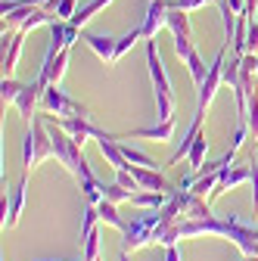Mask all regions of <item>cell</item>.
I'll list each match as a JSON object with an SVG mask.
<instances>
[{
    "mask_svg": "<svg viewBox=\"0 0 258 261\" xmlns=\"http://www.w3.org/2000/svg\"><path fill=\"white\" fill-rule=\"evenodd\" d=\"M146 69H149V78H152V90H156V118L159 121H168L174 118V87H171V78L165 72V65H162V56H159V44L156 38H146Z\"/></svg>",
    "mask_w": 258,
    "mask_h": 261,
    "instance_id": "obj_1",
    "label": "cell"
},
{
    "mask_svg": "<svg viewBox=\"0 0 258 261\" xmlns=\"http://www.w3.org/2000/svg\"><path fill=\"white\" fill-rule=\"evenodd\" d=\"M156 224H159V208L149 212V215L134 218V221L121 230V249H124V252H137V249L149 246V243H152V233H156Z\"/></svg>",
    "mask_w": 258,
    "mask_h": 261,
    "instance_id": "obj_2",
    "label": "cell"
},
{
    "mask_svg": "<svg viewBox=\"0 0 258 261\" xmlns=\"http://www.w3.org/2000/svg\"><path fill=\"white\" fill-rule=\"evenodd\" d=\"M41 109L47 115H59V118H69V115H90L87 106H81L78 100H72V96L62 90L59 84H50L41 96Z\"/></svg>",
    "mask_w": 258,
    "mask_h": 261,
    "instance_id": "obj_3",
    "label": "cell"
},
{
    "mask_svg": "<svg viewBox=\"0 0 258 261\" xmlns=\"http://www.w3.org/2000/svg\"><path fill=\"white\" fill-rule=\"evenodd\" d=\"M59 127L66 130V134H72V140H75L78 146H84L87 140H103V137H109L103 127H96V124L90 121V115H69V118H59Z\"/></svg>",
    "mask_w": 258,
    "mask_h": 261,
    "instance_id": "obj_4",
    "label": "cell"
},
{
    "mask_svg": "<svg viewBox=\"0 0 258 261\" xmlns=\"http://www.w3.org/2000/svg\"><path fill=\"white\" fill-rule=\"evenodd\" d=\"M174 137V118L168 121H156L146 127H134V130H124V134H115V140H156V143H168Z\"/></svg>",
    "mask_w": 258,
    "mask_h": 261,
    "instance_id": "obj_5",
    "label": "cell"
},
{
    "mask_svg": "<svg viewBox=\"0 0 258 261\" xmlns=\"http://www.w3.org/2000/svg\"><path fill=\"white\" fill-rule=\"evenodd\" d=\"M168 10H171V0H149V4H146V16L140 22L143 38H156L162 28H168Z\"/></svg>",
    "mask_w": 258,
    "mask_h": 261,
    "instance_id": "obj_6",
    "label": "cell"
},
{
    "mask_svg": "<svg viewBox=\"0 0 258 261\" xmlns=\"http://www.w3.org/2000/svg\"><path fill=\"white\" fill-rule=\"evenodd\" d=\"M44 90H47V84H44L41 78H35L31 84H25V87H22V93L16 96V103H13V106L19 109V115H22L25 121H31V118L38 115V106H41Z\"/></svg>",
    "mask_w": 258,
    "mask_h": 261,
    "instance_id": "obj_7",
    "label": "cell"
},
{
    "mask_svg": "<svg viewBox=\"0 0 258 261\" xmlns=\"http://www.w3.org/2000/svg\"><path fill=\"white\" fill-rule=\"evenodd\" d=\"M84 31L72 25L69 19H53L50 22V50H72L75 41H81Z\"/></svg>",
    "mask_w": 258,
    "mask_h": 261,
    "instance_id": "obj_8",
    "label": "cell"
},
{
    "mask_svg": "<svg viewBox=\"0 0 258 261\" xmlns=\"http://www.w3.org/2000/svg\"><path fill=\"white\" fill-rule=\"evenodd\" d=\"M243 180H252V162H249V165H227V168L221 171V177H218V184H215V190H212V196H209V202L218 199V196H224L227 190L240 187Z\"/></svg>",
    "mask_w": 258,
    "mask_h": 261,
    "instance_id": "obj_9",
    "label": "cell"
},
{
    "mask_svg": "<svg viewBox=\"0 0 258 261\" xmlns=\"http://www.w3.org/2000/svg\"><path fill=\"white\" fill-rule=\"evenodd\" d=\"M131 174L137 177L140 190H159V193H174L177 187H171L162 174H159V168H143V165H131Z\"/></svg>",
    "mask_w": 258,
    "mask_h": 261,
    "instance_id": "obj_10",
    "label": "cell"
},
{
    "mask_svg": "<svg viewBox=\"0 0 258 261\" xmlns=\"http://www.w3.org/2000/svg\"><path fill=\"white\" fill-rule=\"evenodd\" d=\"M81 41L100 56L106 65H112V56H115V44H118V38H109V35H93V31H84L81 35Z\"/></svg>",
    "mask_w": 258,
    "mask_h": 261,
    "instance_id": "obj_11",
    "label": "cell"
},
{
    "mask_svg": "<svg viewBox=\"0 0 258 261\" xmlns=\"http://www.w3.org/2000/svg\"><path fill=\"white\" fill-rule=\"evenodd\" d=\"M96 146H100V155L109 162L115 171L131 168V165H127V159H124V152H121V143L115 140V134H109V137H103V140H96Z\"/></svg>",
    "mask_w": 258,
    "mask_h": 261,
    "instance_id": "obj_12",
    "label": "cell"
},
{
    "mask_svg": "<svg viewBox=\"0 0 258 261\" xmlns=\"http://www.w3.org/2000/svg\"><path fill=\"white\" fill-rule=\"evenodd\" d=\"M171 199V193H159V190H137L134 196H131V202L127 205H134V208H149V212H156V208H162L165 202Z\"/></svg>",
    "mask_w": 258,
    "mask_h": 261,
    "instance_id": "obj_13",
    "label": "cell"
},
{
    "mask_svg": "<svg viewBox=\"0 0 258 261\" xmlns=\"http://www.w3.org/2000/svg\"><path fill=\"white\" fill-rule=\"evenodd\" d=\"M25 35L28 31H16L13 35V41H10V47H7V53H4V78H13V72H16V62H19V53H22V41H25Z\"/></svg>",
    "mask_w": 258,
    "mask_h": 261,
    "instance_id": "obj_14",
    "label": "cell"
},
{
    "mask_svg": "<svg viewBox=\"0 0 258 261\" xmlns=\"http://www.w3.org/2000/svg\"><path fill=\"white\" fill-rule=\"evenodd\" d=\"M187 69H190V78H193V84H196V90L205 84V78H209V65H205V59L199 56V50H190L187 53Z\"/></svg>",
    "mask_w": 258,
    "mask_h": 261,
    "instance_id": "obj_15",
    "label": "cell"
},
{
    "mask_svg": "<svg viewBox=\"0 0 258 261\" xmlns=\"http://www.w3.org/2000/svg\"><path fill=\"white\" fill-rule=\"evenodd\" d=\"M205 152H209V140H205V130L193 140V146H190V152H187V159H190V168H193V177H196L199 171H202V165H205Z\"/></svg>",
    "mask_w": 258,
    "mask_h": 261,
    "instance_id": "obj_16",
    "label": "cell"
},
{
    "mask_svg": "<svg viewBox=\"0 0 258 261\" xmlns=\"http://www.w3.org/2000/svg\"><path fill=\"white\" fill-rule=\"evenodd\" d=\"M168 31L174 38H193V31H190V16L184 10H168Z\"/></svg>",
    "mask_w": 258,
    "mask_h": 261,
    "instance_id": "obj_17",
    "label": "cell"
},
{
    "mask_svg": "<svg viewBox=\"0 0 258 261\" xmlns=\"http://www.w3.org/2000/svg\"><path fill=\"white\" fill-rule=\"evenodd\" d=\"M22 205H25V180H22V184L13 190V196H10V212H7V218H4V227H16V224H19Z\"/></svg>",
    "mask_w": 258,
    "mask_h": 261,
    "instance_id": "obj_18",
    "label": "cell"
},
{
    "mask_svg": "<svg viewBox=\"0 0 258 261\" xmlns=\"http://www.w3.org/2000/svg\"><path fill=\"white\" fill-rule=\"evenodd\" d=\"M96 208H100V221L103 224H109V227H115V230H124V227H127V221L118 215V205L115 202H109V199H103L100 205H96Z\"/></svg>",
    "mask_w": 258,
    "mask_h": 261,
    "instance_id": "obj_19",
    "label": "cell"
},
{
    "mask_svg": "<svg viewBox=\"0 0 258 261\" xmlns=\"http://www.w3.org/2000/svg\"><path fill=\"white\" fill-rule=\"evenodd\" d=\"M246 127H249V137L258 140V87L249 90V106H246Z\"/></svg>",
    "mask_w": 258,
    "mask_h": 261,
    "instance_id": "obj_20",
    "label": "cell"
},
{
    "mask_svg": "<svg viewBox=\"0 0 258 261\" xmlns=\"http://www.w3.org/2000/svg\"><path fill=\"white\" fill-rule=\"evenodd\" d=\"M140 38H143V28H140V25H137V28H131L127 35H121V38H118V44H115V56H112V65H115V62H121V56H124L127 50H131V47H134Z\"/></svg>",
    "mask_w": 258,
    "mask_h": 261,
    "instance_id": "obj_21",
    "label": "cell"
},
{
    "mask_svg": "<svg viewBox=\"0 0 258 261\" xmlns=\"http://www.w3.org/2000/svg\"><path fill=\"white\" fill-rule=\"evenodd\" d=\"M22 81H16V78H4V84H0V100H4V106H13L16 103V96L22 93Z\"/></svg>",
    "mask_w": 258,
    "mask_h": 261,
    "instance_id": "obj_22",
    "label": "cell"
},
{
    "mask_svg": "<svg viewBox=\"0 0 258 261\" xmlns=\"http://www.w3.org/2000/svg\"><path fill=\"white\" fill-rule=\"evenodd\" d=\"M47 10L56 13V19H72L78 13V0H50Z\"/></svg>",
    "mask_w": 258,
    "mask_h": 261,
    "instance_id": "obj_23",
    "label": "cell"
},
{
    "mask_svg": "<svg viewBox=\"0 0 258 261\" xmlns=\"http://www.w3.org/2000/svg\"><path fill=\"white\" fill-rule=\"evenodd\" d=\"M103 237H100V230H90L87 237H84V261H100V243Z\"/></svg>",
    "mask_w": 258,
    "mask_h": 261,
    "instance_id": "obj_24",
    "label": "cell"
},
{
    "mask_svg": "<svg viewBox=\"0 0 258 261\" xmlns=\"http://www.w3.org/2000/svg\"><path fill=\"white\" fill-rule=\"evenodd\" d=\"M103 196H106V199H109V202H115V205H121V202H131V196H134V193H131V190H124V187H121V184L115 180V184H106V190H103Z\"/></svg>",
    "mask_w": 258,
    "mask_h": 261,
    "instance_id": "obj_25",
    "label": "cell"
},
{
    "mask_svg": "<svg viewBox=\"0 0 258 261\" xmlns=\"http://www.w3.org/2000/svg\"><path fill=\"white\" fill-rule=\"evenodd\" d=\"M240 59L243 56H230V62H224V84H230V90L240 87Z\"/></svg>",
    "mask_w": 258,
    "mask_h": 261,
    "instance_id": "obj_26",
    "label": "cell"
},
{
    "mask_svg": "<svg viewBox=\"0 0 258 261\" xmlns=\"http://www.w3.org/2000/svg\"><path fill=\"white\" fill-rule=\"evenodd\" d=\"M96 221H100V208L87 202V208H84V218H81V243H84V237H87L90 230H96Z\"/></svg>",
    "mask_w": 258,
    "mask_h": 261,
    "instance_id": "obj_27",
    "label": "cell"
},
{
    "mask_svg": "<svg viewBox=\"0 0 258 261\" xmlns=\"http://www.w3.org/2000/svg\"><path fill=\"white\" fill-rule=\"evenodd\" d=\"M246 53H258V19L246 22Z\"/></svg>",
    "mask_w": 258,
    "mask_h": 261,
    "instance_id": "obj_28",
    "label": "cell"
},
{
    "mask_svg": "<svg viewBox=\"0 0 258 261\" xmlns=\"http://www.w3.org/2000/svg\"><path fill=\"white\" fill-rule=\"evenodd\" d=\"M209 4H218V0H171L174 10H184V13H193V10H202Z\"/></svg>",
    "mask_w": 258,
    "mask_h": 261,
    "instance_id": "obj_29",
    "label": "cell"
},
{
    "mask_svg": "<svg viewBox=\"0 0 258 261\" xmlns=\"http://www.w3.org/2000/svg\"><path fill=\"white\" fill-rule=\"evenodd\" d=\"M50 0H4V7H0V13H10L16 7H47Z\"/></svg>",
    "mask_w": 258,
    "mask_h": 261,
    "instance_id": "obj_30",
    "label": "cell"
},
{
    "mask_svg": "<svg viewBox=\"0 0 258 261\" xmlns=\"http://www.w3.org/2000/svg\"><path fill=\"white\" fill-rule=\"evenodd\" d=\"M252 208H255V218H258V162L252 159Z\"/></svg>",
    "mask_w": 258,
    "mask_h": 261,
    "instance_id": "obj_31",
    "label": "cell"
},
{
    "mask_svg": "<svg viewBox=\"0 0 258 261\" xmlns=\"http://www.w3.org/2000/svg\"><path fill=\"white\" fill-rule=\"evenodd\" d=\"M165 261H184L180 249H177V246H165Z\"/></svg>",
    "mask_w": 258,
    "mask_h": 261,
    "instance_id": "obj_32",
    "label": "cell"
},
{
    "mask_svg": "<svg viewBox=\"0 0 258 261\" xmlns=\"http://www.w3.org/2000/svg\"><path fill=\"white\" fill-rule=\"evenodd\" d=\"M118 261H131V252H124V249H121V255H118Z\"/></svg>",
    "mask_w": 258,
    "mask_h": 261,
    "instance_id": "obj_33",
    "label": "cell"
},
{
    "mask_svg": "<svg viewBox=\"0 0 258 261\" xmlns=\"http://www.w3.org/2000/svg\"><path fill=\"white\" fill-rule=\"evenodd\" d=\"M255 87H258V65H255Z\"/></svg>",
    "mask_w": 258,
    "mask_h": 261,
    "instance_id": "obj_34",
    "label": "cell"
},
{
    "mask_svg": "<svg viewBox=\"0 0 258 261\" xmlns=\"http://www.w3.org/2000/svg\"><path fill=\"white\" fill-rule=\"evenodd\" d=\"M240 261H246V258H240Z\"/></svg>",
    "mask_w": 258,
    "mask_h": 261,
    "instance_id": "obj_35",
    "label": "cell"
},
{
    "mask_svg": "<svg viewBox=\"0 0 258 261\" xmlns=\"http://www.w3.org/2000/svg\"><path fill=\"white\" fill-rule=\"evenodd\" d=\"M255 19H258V13H255Z\"/></svg>",
    "mask_w": 258,
    "mask_h": 261,
    "instance_id": "obj_36",
    "label": "cell"
}]
</instances>
